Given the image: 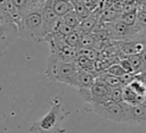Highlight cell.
Listing matches in <instances>:
<instances>
[{"label": "cell", "instance_id": "24", "mask_svg": "<svg viewBox=\"0 0 146 133\" xmlns=\"http://www.w3.org/2000/svg\"><path fill=\"white\" fill-rule=\"evenodd\" d=\"M27 2H29L30 9H32V8H36V7H42L43 3L46 2V0H27Z\"/></svg>", "mask_w": 146, "mask_h": 133}, {"label": "cell", "instance_id": "10", "mask_svg": "<svg viewBox=\"0 0 146 133\" xmlns=\"http://www.w3.org/2000/svg\"><path fill=\"white\" fill-rule=\"evenodd\" d=\"M100 17V15L98 13H94L91 11V14L81 20L78 30L81 32V33H91L94 31V28L97 26L98 24V18Z\"/></svg>", "mask_w": 146, "mask_h": 133}, {"label": "cell", "instance_id": "9", "mask_svg": "<svg viewBox=\"0 0 146 133\" xmlns=\"http://www.w3.org/2000/svg\"><path fill=\"white\" fill-rule=\"evenodd\" d=\"M96 74L90 73V72H86L82 69H78L76 73V84H75V89L76 90H81V89H90L92 86V84L96 81Z\"/></svg>", "mask_w": 146, "mask_h": 133}, {"label": "cell", "instance_id": "3", "mask_svg": "<svg viewBox=\"0 0 146 133\" xmlns=\"http://www.w3.org/2000/svg\"><path fill=\"white\" fill-rule=\"evenodd\" d=\"M65 114L63 113L60 102L58 99L52 100L51 109L38 122H35L30 131L33 133H62L59 128L60 123L63 122Z\"/></svg>", "mask_w": 146, "mask_h": 133}, {"label": "cell", "instance_id": "1", "mask_svg": "<svg viewBox=\"0 0 146 133\" xmlns=\"http://www.w3.org/2000/svg\"><path fill=\"white\" fill-rule=\"evenodd\" d=\"M41 8L36 7L22 13L21 20L16 26L18 36L35 42H44L47 32L43 25Z\"/></svg>", "mask_w": 146, "mask_h": 133}, {"label": "cell", "instance_id": "15", "mask_svg": "<svg viewBox=\"0 0 146 133\" xmlns=\"http://www.w3.org/2000/svg\"><path fill=\"white\" fill-rule=\"evenodd\" d=\"M60 20H62L64 24H66L67 26L72 27L73 30L78 28L79 25H80V23H81L80 17H79L73 10L70 11V13H67V14H65L63 17H60Z\"/></svg>", "mask_w": 146, "mask_h": 133}, {"label": "cell", "instance_id": "7", "mask_svg": "<svg viewBox=\"0 0 146 133\" xmlns=\"http://www.w3.org/2000/svg\"><path fill=\"white\" fill-rule=\"evenodd\" d=\"M41 14H42V19H43V25H44V28L48 35L55 31V27L57 23L59 22V17L54 13L51 8V0H47L43 3L41 8Z\"/></svg>", "mask_w": 146, "mask_h": 133}, {"label": "cell", "instance_id": "30", "mask_svg": "<svg viewBox=\"0 0 146 133\" xmlns=\"http://www.w3.org/2000/svg\"><path fill=\"white\" fill-rule=\"evenodd\" d=\"M123 1H132V0H123ZM135 1H137V0H135Z\"/></svg>", "mask_w": 146, "mask_h": 133}, {"label": "cell", "instance_id": "5", "mask_svg": "<svg viewBox=\"0 0 146 133\" xmlns=\"http://www.w3.org/2000/svg\"><path fill=\"white\" fill-rule=\"evenodd\" d=\"M17 35V27L14 23L2 22L0 23V56L9 47L10 42Z\"/></svg>", "mask_w": 146, "mask_h": 133}, {"label": "cell", "instance_id": "19", "mask_svg": "<svg viewBox=\"0 0 146 133\" xmlns=\"http://www.w3.org/2000/svg\"><path fill=\"white\" fill-rule=\"evenodd\" d=\"M125 57L130 61L135 74H139V73L143 72V69H141V61H140L139 55H130V56H125Z\"/></svg>", "mask_w": 146, "mask_h": 133}, {"label": "cell", "instance_id": "18", "mask_svg": "<svg viewBox=\"0 0 146 133\" xmlns=\"http://www.w3.org/2000/svg\"><path fill=\"white\" fill-rule=\"evenodd\" d=\"M119 17H120L119 19L128 26H136V24H137V10L121 14Z\"/></svg>", "mask_w": 146, "mask_h": 133}, {"label": "cell", "instance_id": "13", "mask_svg": "<svg viewBox=\"0 0 146 133\" xmlns=\"http://www.w3.org/2000/svg\"><path fill=\"white\" fill-rule=\"evenodd\" d=\"M51 8L59 18L73 10V6L68 0H51Z\"/></svg>", "mask_w": 146, "mask_h": 133}, {"label": "cell", "instance_id": "27", "mask_svg": "<svg viewBox=\"0 0 146 133\" xmlns=\"http://www.w3.org/2000/svg\"><path fill=\"white\" fill-rule=\"evenodd\" d=\"M138 3H146V0H137Z\"/></svg>", "mask_w": 146, "mask_h": 133}, {"label": "cell", "instance_id": "25", "mask_svg": "<svg viewBox=\"0 0 146 133\" xmlns=\"http://www.w3.org/2000/svg\"><path fill=\"white\" fill-rule=\"evenodd\" d=\"M139 55V58H140V61H141V69H143V72L146 69V49L145 50H143L140 53H138Z\"/></svg>", "mask_w": 146, "mask_h": 133}, {"label": "cell", "instance_id": "31", "mask_svg": "<svg viewBox=\"0 0 146 133\" xmlns=\"http://www.w3.org/2000/svg\"><path fill=\"white\" fill-rule=\"evenodd\" d=\"M0 17H3V16H2V14H1V13H0Z\"/></svg>", "mask_w": 146, "mask_h": 133}, {"label": "cell", "instance_id": "6", "mask_svg": "<svg viewBox=\"0 0 146 133\" xmlns=\"http://www.w3.org/2000/svg\"><path fill=\"white\" fill-rule=\"evenodd\" d=\"M89 90H90V97H91L90 105L100 103L111 99V88H108L106 84H104L97 78Z\"/></svg>", "mask_w": 146, "mask_h": 133}, {"label": "cell", "instance_id": "28", "mask_svg": "<svg viewBox=\"0 0 146 133\" xmlns=\"http://www.w3.org/2000/svg\"><path fill=\"white\" fill-rule=\"evenodd\" d=\"M2 22H7V20H6L3 17H0V23H2Z\"/></svg>", "mask_w": 146, "mask_h": 133}, {"label": "cell", "instance_id": "8", "mask_svg": "<svg viewBox=\"0 0 146 133\" xmlns=\"http://www.w3.org/2000/svg\"><path fill=\"white\" fill-rule=\"evenodd\" d=\"M127 123L146 124V107L140 105L127 107Z\"/></svg>", "mask_w": 146, "mask_h": 133}, {"label": "cell", "instance_id": "21", "mask_svg": "<svg viewBox=\"0 0 146 133\" xmlns=\"http://www.w3.org/2000/svg\"><path fill=\"white\" fill-rule=\"evenodd\" d=\"M72 31H73V28L70 27V26H67L66 24H64V23L60 20V18H59V22L57 23V25H56L54 32H56V33H58V34H60L62 36L65 38V36H66L67 34H70Z\"/></svg>", "mask_w": 146, "mask_h": 133}, {"label": "cell", "instance_id": "29", "mask_svg": "<svg viewBox=\"0 0 146 133\" xmlns=\"http://www.w3.org/2000/svg\"><path fill=\"white\" fill-rule=\"evenodd\" d=\"M141 105L146 107V97H145V99H144V101H143V103H141Z\"/></svg>", "mask_w": 146, "mask_h": 133}, {"label": "cell", "instance_id": "23", "mask_svg": "<svg viewBox=\"0 0 146 133\" xmlns=\"http://www.w3.org/2000/svg\"><path fill=\"white\" fill-rule=\"evenodd\" d=\"M11 1H13V3L15 5V7L21 11V14L30 9L27 0H11Z\"/></svg>", "mask_w": 146, "mask_h": 133}, {"label": "cell", "instance_id": "17", "mask_svg": "<svg viewBox=\"0 0 146 133\" xmlns=\"http://www.w3.org/2000/svg\"><path fill=\"white\" fill-rule=\"evenodd\" d=\"M76 55H81L91 61H96L99 58L98 50L95 48H76Z\"/></svg>", "mask_w": 146, "mask_h": 133}, {"label": "cell", "instance_id": "4", "mask_svg": "<svg viewBox=\"0 0 146 133\" xmlns=\"http://www.w3.org/2000/svg\"><path fill=\"white\" fill-rule=\"evenodd\" d=\"M92 110L110 120L116 122V123H127V107L128 105L124 102L117 103L113 100L108 99L100 103H92L91 105Z\"/></svg>", "mask_w": 146, "mask_h": 133}, {"label": "cell", "instance_id": "12", "mask_svg": "<svg viewBox=\"0 0 146 133\" xmlns=\"http://www.w3.org/2000/svg\"><path fill=\"white\" fill-rule=\"evenodd\" d=\"M97 80H99L100 82H103L104 84H106L108 88L113 89V88H122L124 86V84L122 83V80L121 77H117V76H114V75H111L106 72H102L99 74H97L96 76Z\"/></svg>", "mask_w": 146, "mask_h": 133}, {"label": "cell", "instance_id": "22", "mask_svg": "<svg viewBox=\"0 0 146 133\" xmlns=\"http://www.w3.org/2000/svg\"><path fill=\"white\" fill-rule=\"evenodd\" d=\"M122 88L111 89V100H113L114 102H117V103L123 102V100H122Z\"/></svg>", "mask_w": 146, "mask_h": 133}, {"label": "cell", "instance_id": "20", "mask_svg": "<svg viewBox=\"0 0 146 133\" xmlns=\"http://www.w3.org/2000/svg\"><path fill=\"white\" fill-rule=\"evenodd\" d=\"M104 72L111 74V75H114V76H117V77H123L127 73L124 72V69L119 65V63H115L111 66H108Z\"/></svg>", "mask_w": 146, "mask_h": 133}, {"label": "cell", "instance_id": "26", "mask_svg": "<svg viewBox=\"0 0 146 133\" xmlns=\"http://www.w3.org/2000/svg\"><path fill=\"white\" fill-rule=\"evenodd\" d=\"M137 75H138V76H139V77H140V78H141V80H143V81L146 83V69H145L144 72H141V73L137 74Z\"/></svg>", "mask_w": 146, "mask_h": 133}, {"label": "cell", "instance_id": "14", "mask_svg": "<svg viewBox=\"0 0 146 133\" xmlns=\"http://www.w3.org/2000/svg\"><path fill=\"white\" fill-rule=\"evenodd\" d=\"M74 63H75V65L79 69L90 72V73H94V74L97 75V73L95 72V65H94L95 61H91V60H89L88 58H86L81 55H76V57L74 59Z\"/></svg>", "mask_w": 146, "mask_h": 133}, {"label": "cell", "instance_id": "2", "mask_svg": "<svg viewBox=\"0 0 146 133\" xmlns=\"http://www.w3.org/2000/svg\"><path fill=\"white\" fill-rule=\"evenodd\" d=\"M78 69L79 68L76 67L74 61H64L50 53L44 73L46 76L52 82L65 83L70 86L75 88Z\"/></svg>", "mask_w": 146, "mask_h": 133}, {"label": "cell", "instance_id": "11", "mask_svg": "<svg viewBox=\"0 0 146 133\" xmlns=\"http://www.w3.org/2000/svg\"><path fill=\"white\" fill-rule=\"evenodd\" d=\"M144 97L138 95L136 92H133L129 85H124L122 88V100L124 103L129 105V106H136V105H140L144 101Z\"/></svg>", "mask_w": 146, "mask_h": 133}, {"label": "cell", "instance_id": "16", "mask_svg": "<svg viewBox=\"0 0 146 133\" xmlns=\"http://www.w3.org/2000/svg\"><path fill=\"white\" fill-rule=\"evenodd\" d=\"M81 34H82V33H81L78 28H75V30H73L70 34H67V35L64 38V41H65V43L68 44L70 47L76 49V48L79 47V43H80Z\"/></svg>", "mask_w": 146, "mask_h": 133}]
</instances>
